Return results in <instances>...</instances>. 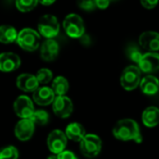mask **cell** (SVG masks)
Segmentation results:
<instances>
[{"label": "cell", "instance_id": "cell-1", "mask_svg": "<svg viewBox=\"0 0 159 159\" xmlns=\"http://www.w3.org/2000/svg\"><path fill=\"white\" fill-rule=\"evenodd\" d=\"M113 134L116 139L123 142L133 140L135 143H141L143 141L139 125L129 118L119 120L113 129Z\"/></svg>", "mask_w": 159, "mask_h": 159}, {"label": "cell", "instance_id": "cell-2", "mask_svg": "<svg viewBox=\"0 0 159 159\" xmlns=\"http://www.w3.org/2000/svg\"><path fill=\"white\" fill-rule=\"evenodd\" d=\"M40 34L32 28H23L18 33L17 44L26 51H34L40 46Z\"/></svg>", "mask_w": 159, "mask_h": 159}, {"label": "cell", "instance_id": "cell-3", "mask_svg": "<svg viewBox=\"0 0 159 159\" xmlns=\"http://www.w3.org/2000/svg\"><path fill=\"white\" fill-rule=\"evenodd\" d=\"M37 29L40 35L47 39H53L60 32V23L54 15L46 14L39 19Z\"/></svg>", "mask_w": 159, "mask_h": 159}, {"label": "cell", "instance_id": "cell-4", "mask_svg": "<svg viewBox=\"0 0 159 159\" xmlns=\"http://www.w3.org/2000/svg\"><path fill=\"white\" fill-rule=\"evenodd\" d=\"M63 29L68 36L72 38H81L85 34V25L82 18L75 14H68L63 20Z\"/></svg>", "mask_w": 159, "mask_h": 159}, {"label": "cell", "instance_id": "cell-5", "mask_svg": "<svg viewBox=\"0 0 159 159\" xmlns=\"http://www.w3.org/2000/svg\"><path fill=\"white\" fill-rule=\"evenodd\" d=\"M102 150V140L95 134H87L80 142V151L88 158L97 157Z\"/></svg>", "mask_w": 159, "mask_h": 159}, {"label": "cell", "instance_id": "cell-6", "mask_svg": "<svg viewBox=\"0 0 159 159\" xmlns=\"http://www.w3.org/2000/svg\"><path fill=\"white\" fill-rule=\"evenodd\" d=\"M141 83V70L139 67L130 65L124 69L120 76V84L124 89L130 91L135 89Z\"/></svg>", "mask_w": 159, "mask_h": 159}, {"label": "cell", "instance_id": "cell-7", "mask_svg": "<svg viewBox=\"0 0 159 159\" xmlns=\"http://www.w3.org/2000/svg\"><path fill=\"white\" fill-rule=\"evenodd\" d=\"M13 109L21 119H30L35 111L33 101L26 95H20L14 101Z\"/></svg>", "mask_w": 159, "mask_h": 159}, {"label": "cell", "instance_id": "cell-8", "mask_svg": "<svg viewBox=\"0 0 159 159\" xmlns=\"http://www.w3.org/2000/svg\"><path fill=\"white\" fill-rule=\"evenodd\" d=\"M47 144L53 155H60L65 151L67 145V137L64 132L59 129L51 131L47 139Z\"/></svg>", "mask_w": 159, "mask_h": 159}, {"label": "cell", "instance_id": "cell-9", "mask_svg": "<svg viewBox=\"0 0 159 159\" xmlns=\"http://www.w3.org/2000/svg\"><path fill=\"white\" fill-rule=\"evenodd\" d=\"M52 109L57 116L67 118L72 115L74 106L70 98L66 96H57L52 103Z\"/></svg>", "mask_w": 159, "mask_h": 159}, {"label": "cell", "instance_id": "cell-10", "mask_svg": "<svg viewBox=\"0 0 159 159\" xmlns=\"http://www.w3.org/2000/svg\"><path fill=\"white\" fill-rule=\"evenodd\" d=\"M35 125L31 119H20L15 126L14 133L17 139L21 142L30 140L34 132Z\"/></svg>", "mask_w": 159, "mask_h": 159}, {"label": "cell", "instance_id": "cell-11", "mask_svg": "<svg viewBox=\"0 0 159 159\" xmlns=\"http://www.w3.org/2000/svg\"><path fill=\"white\" fill-rule=\"evenodd\" d=\"M139 69L146 74H153L159 70V54L157 52H148L143 54L139 62Z\"/></svg>", "mask_w": 159, "mask_h": 159}, {"label": "cell", "instance_id": "cell-12", "mask_svg": "<svg viewBox=\"0 0 159 159\" xmlns=\"http://www.w3.org/2000/svg\"><path fill=\"white\" fill-rule=\"evenodd\" d=\"M20 58L13 52H3L0 54V71L9 73L20 66Z\"/></svg>", "mask_w": 159, "mask_h": 159}, {"label": "cell", "instance_id": "cell-13", "mask_svg": "<svg viewBox=\"0 0 159 159\" xmlns=\"http://www.w3.org/2000/svg\"><path fill=\"white\" fill-rule=\"evenodd\" d=\"M60 51V46L54 39H46L40 46V56L45 61H54Z\"/></svg>", "mask_w": 159, "mask_h": 159}, {"label": "cell", "instance_id": "cell-14", "mask_svg": "<svg viewBox=\"0 0 159 159\" xmlns=\"http://www.w3.org/2000/svg\"><path fill=\"white\" fill-rule=\"evenodd\" d=\"M140 45L149 52H157L159 50V33L147 31L143 33L139 38Z\"/></svg>", "mask_w": 159, "mask_h": 159}, {"label": "cell", "instance_id": "cell-15", "mask_svg": "<svg viewBox=\"0 0 159 159\" xmlns=\"http://www.w3.org/2000/svg\"><path fill=\"white\" fill-rule=\"evenodd\" d=\"M55 98V94L49 87H39L33 93L34 102L40 106H48L53 103Z\"/></svg>", "mask_w": 159, "mask_h": 159}, {"label": "cell", "instance_id": "cell-16", "mask_svg": "<svg viewBox=\"0 0 159 159\" xmlns=\"http://www.w3.org/2000/svg\"><path fill=\"white\" fill-rule=\"evenodd\" d=\"M16 85L19 89L24 92H34L39 88L35 75L32 74H21L17 77Z\"/></svg>", "mask_w": 159, "mask_h": 159}, {"label": "cell", "instance_id": "cell-17", "mask_svg": "<svg viewBox=\"0 0 159 159\" xmlns=\"http://www.w3.org/2000/svg\"><path fill=\"white\" fill-rule=\"evenodd\" d=\"M64 133H65L67 139H70L71 141H74V142H79V143L87 135L84 127L81 124L76 123V122L69 124L66 127Z\"/></svg>", "mask_w": 159, "mask_h": 159}, {"label": "cell", "instance_id": "cell-18", "mask_svg": "<svg viewBox=\"0 0 159 159\" xmlns=\"http://www.w3.org/2000/svg\"><path fill=\"white\" fill-rule=\"evenodd\" d=\"M140 88L144 94L155 95L159 89V80L154 75H146L141 80Z\"/></svg>", "mask_w": 159, "mask_h": 159}, {"label": "cell", "instance_id": "cell-19", "mask_svg": "<svg viewBox=\"0 0 159 159\" xmlns=\"http://www.w3.org/2000/svg\"><path fill=\"white\" fill-rule=\"evenodd\" d=\"M142 120L147 128H154L159 124V109L155 106L146 108L142 116Z\"/></svg>", "mask_w": 159, "mask_h": 159}, {"label": "cell", "instance_id": "cell-20", "mask_svg": "<svg viewBox=\"0 0 159 159\" xmlns=\"http://www.w3.org/2000/svg\"><path fill=\"white\" fill-rule=\"evenodd\" d=\"M18 32L11 25H1L0 26V43L10 44L17 40Z\"/></svg>", "mask_w": 159, "mask_h": 159}, {"label": "cell", "instance_id": "cell-21", "mask_svg": "<svg viewBox=\"0 0 159 159\" xmlns=\"http://www.w3.org/2000/svg\"><path fill=\"white\" fill-rule=\"evenodd\" d=\"M51 89L55 95L57 96H65L69 89L68 80L63 76H57L53 79Z\"/></svg>", "mask_w": 159, "mask_h": 159}, {"label": "cell", "instance_id": "cell-22", "mask_svg": "<svg viewBox=\"0 0 159 159\" xmlns=\"http://www.w3.org/2000/svg\"><path fill=\"white\" fill-rule=\"evenodd\" d=\"M30 119L33 121V123L34 125L45 126L48 123L49 115L45 110H35Z\"/></svg>", "mask_w": 159, "mask_h": 159}, {"label": "cell", "instance_id": "cell-23", "mask_svg": "<svg viewBox=\"0 0 159 159\" xmlns=\"http://www.w3.org/2000/svg\"><path fill=\"white\" fill-rule=\"evenodd\" d=\"M126 53H127V56H128L129 59H130L132 61H134V62H136L138 64H139L140 61L142 60V58L143 56V54L141 52L140 48L137 46H135L134 44H130V45L128 46Z\"/></svg>", "mask_w": 159, "mask_h": 159}, {"label": "cell", "instance_id": "cell-24", "mask_svg": "<svg viewBox=\"0 0 159 159\" xmlns=\"http://www.w3.org/2000/svg\"><path fill=\"white\" fill-rule=\"evenodd\" d=\"M35 77L38 81L39 84L41 85H47L49 82H51L52 78H53V74L52 72L48 69V68H42L39 69L35 75Z\"/></svg>", "mask_w": 159, "mask_h": 159}, {"label": "cell", "instance_id": "cell-25", "mask_svg": "<svg viewBox=\"0 0 159 159\" xmlns=\"http://www.w3.org/2000/svg\"><path fill=\"white\" fill-rule=\"evenodd\" d=\"M38 1L36 0H18L15 2L16 7L21 12H28L36 7Z\"/></svg>", "mask_w": 159, "mask_h": 159}, {"label": "cell", "instance_id": "cell-26", "mask_svg": "<svg viewBox=\"0 0 159 159\" xmlns=\"http://www.w3.org/2000/svg\"><path fill=\"white\" fill-rule=\"evenodd\" d=\"M19 152L15 146L8 145L0 150V159H18Z\"/></svg>", "mask_w": 159, "mask_h": 159}, {"label": "cell", "instance_id": "cell-27", "mask_svg": "<svg viewBox=\"0 0 159 159\" xmlns=\"http://www.w3.org/2000/svg\"><path fill=\"white\" fill-rule=\"evenodd\" d=\"M78 6L80 7V8L84 9V10H93L96 8V3L95 1H80L78 2Z\"/></svg>", "mask_w": 159, "mask_h": 159}, {"label": "cell", "instance_id": "cell-28", "mask_svg": "<svg viewBox=\"0 0 159 159\" xmlns=\"http://www.w3.org/2000/svg\"><path fill=\"white\" fill-rule=\"evenodd\" d=\"M58 159H78L76 156L71 151H64L58 155Z\"/></svg>", "mask_w": 159, "mask_h": 159}, {"label": "cell", "instance_id": "cell-29", "mask_svg": "<svg viewBox=\"0 0 159 159\" xmlns=\"http://www.w3.org/2000/svg\"><path fill=\"white\" fill-rule=\"evenodd\" d=\"M141 3H142L143 7L147 9H152L158 4L157 1H151V0H143Z\"/></svg>", "mask_w": 159, "mask_h": 159}, {"label": "cell", "instance_id": "cell-30", "mask_svg": "<svg viewBox=\"0 0 159 159\" xmlns=\"http://www.w3.org/2000/svg\"><path fill=\"white\" fill-rule=\"evenodd\" d=\"M95 3H96V7L101 8V9L107 8L110 4V2L108 0H97V1H95Z\"/></svg>", "mask_w": 159, "mask_h": 159}, {"label": "cell", "instance_id": "cell-31", "mask_svg": "<svg viewBox=\"0 0 159 159\" xmlns=\"http://www.w3.org/2000/svg\"><path fill=\"white\" fill-rule=\"evenodd\" d=\"M55 1H51V0H49V1H40L39 3L41 4V5H44V6H50V5H52L53 3H54Z\"/></svg>", "mask_w": 159, "mask_h": 159}, {"label": "cell", "instance_id": "cell-32", "mask_svg": "<svg viewBox=\"0 0 159 159\" xmlns=\"http://www.w3.org/2000/svg\"><path fill=\"white\" fill-rule=\"evenodd\" d=\"M48 159H58V156L57 155H51L48 157Z\"/></svg>", "mask_w": 159, "mask_h": 159}]
</instances>
